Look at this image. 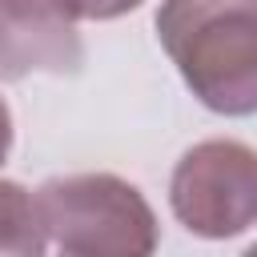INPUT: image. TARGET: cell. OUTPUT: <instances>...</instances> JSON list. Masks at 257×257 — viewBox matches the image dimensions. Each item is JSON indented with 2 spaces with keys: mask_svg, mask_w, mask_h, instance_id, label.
I'll return each mask as SVG.
<instances>
[{
  "mask_svg": "<svg viewBox=\"0 0 257 257\" xmlns=\"http://www.w3.org/2000/svg\"><path fill=\"white\" fill-rule=\"evenodd\" d=\"M177 221L205 241H225L257 225V149L233 137L193 145L169 181Z\"/></svg>",
  "mask_w": 257,
  "mask_h": 257,
  "instance_id": "cell-3",
  "label": "cell"
},
{
  "mask_svg": "<svg viewBox=\"0 0 257 257\" xmlns=\"http://www.w3.org/2000/svg\"><path fill=\"white\" fill-rule=\"evenodd\" d=\"M241 257H257V245H249V249H245V253H241Z\"/></svg>",
  "mask_w": 257,
  "mask_h": 257,
  "instance_id": "cell-7",
  "label": "cell"
},
{
  "mask_svg": "<svg viewBox=\"0 0 257 257\" xmlns=\"http://www.w3.org/2000/svg\"><path fill=\"white\" fill-rule=\"evenodd\" d=\"M157 36L205 108L221 116L257 112L253 0H169L157 8Z\"/></svg>",
  "mask_w": 257,
  "mask_h": 257,
  "instance_id": "cell-1",
  "label": "cell"
},
{
  "mask_svg": "<svg viewBox=\"0 0 257 257\" xmlns=\"http://www.w3.org/2000/svg\"><path fill=\"white\" fill-rule=\"evenodd\" d=\"M44 245L48 229L36 197L16 181H0V257H44Z\"/></svg>",
  "mask_w": 257,
  "mask_h": 257,
  "instance_id": "cell-5",
  "label": "cell"
},
{
  "mask_svg": "<svg viewBox=\"0 0 257 257\" xmlns=\"http://www.w3.org/2000/svg\"><path fill=\"white\" fill-rule=\"evenodd\" d=\"M36 205L60 257H153L161 245L153 205L116 173L48 177Z\"/></svg>",
  "mask_w": 257,
  "mask_h": 257,
  "instance_id": "cell-2",
  "label": "cell"
},
{
  "mask_svg": "<svg viewBox=\"0 0 257 257\" xmlns=\"http://www.w3.org/2000/svg\"><path fill=\"white\" fill-rule=\"evenodd\" d=\"M76 16L92 12L56 4H0V80H24L28 72H80L84 40Z\"/></svg>",
  "mask_w": 257,
  "mask_h": 257,
  "instance_id": "cell-4",
  "label": "cell"
},
{
  "mask_svg": "<svg viewBox=\"0 0 257 257\" xmlns=\"http://www.w3.org/2000/svg\"><path fill=\"white\" fill-rule=\"evenodd\" d=\"M8 153H12V112H8V104L0 96V165L8 161Z\"/></svg>",
  "mask_w": 257,
  "mask_h": 257,
  "instance_id": "cell-6",
  "label": "cell"
}]
</instances>
